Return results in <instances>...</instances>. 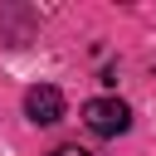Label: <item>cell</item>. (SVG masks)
<instances>
[{"label":"cell","instance_id":"1","mask_svg":"<svg viewBox=\"0 0 156 156\" xmlns=\"http://www.w3.org/2000/svg\"><path fill=\"white\" fill-rule=\"evenodd\" d=\"M83 127H88L93 136H122V132L132 127V107H127L122 98H93V102L83 107Z\"/></svg>","mask_w":156,"mask_h":156},{"label":"cell","instance_id":"2","mask_svg":"<svg viewBox=\"0 0 156 156\" xmlns=\"http://www.w3.org/2000/svg\"><path fill=\"white\" fill-rule=\"evenodd\" d=\"M24 117H29L34 127L58 122V117H63V93H58V88H49V83L29 88V93H24Z\"/></svg>","mask_w":156,"mask_h":156},{"label":"cell","instance_id":"3","mask_svg":"<svg viewBox=\"0 0 156 156\" xmlns=\"http://www.w3.org/2000/svg\"><path fill=\"white\" fill-rule=\"evenodd\" d=\"M49 156H93V151H83V146H58V151H49Z\"/></svg>","mask_w":156,"mask_h":156}]
</instances>
